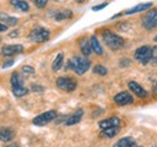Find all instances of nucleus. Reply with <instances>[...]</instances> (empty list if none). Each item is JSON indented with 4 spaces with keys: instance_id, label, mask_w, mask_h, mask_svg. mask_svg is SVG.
I'll return each mask as SVG.
<instances>
[{
    "instance_id": "f257e3e1",
    "label": "nucleus",
    "mask_w": 157,
    "mask_h": 147,
    "mask_svg": "<svg viewBox=\"0 0 157 147\" xmlns=\"http://www.w3.org/2000/svg\"><path fill=\"white\" fill-rule=\"evenodd\" d=\"M91 66V63L85 57H73L68 62V69H71L78 75H83Z\"/></svg>"
},
{
    "instance_id": "f03ea898",
    "label": "nucleus",
    "mask_w": 157,
    "mask_h": 147,
    "mask_svg": "<svg viewBox=\"0 0 157 147\" xmlns=\"http://www.w3.org/2000/svg\"><path fill=\"white\" fill-rule=\"evenodd\" d=\"M103 40H104L105 45L111 50H120L124 45V40L121 36L114 34L110 30H104L103 32Z\"/></svg>"
},
{
    "instance_id": "7ed1b4c3",
    "label": "nucleus",
    "mask_w": 157,
    "mask_h": 147,
    "mask_svg": "<svg viewBox=\"0 0 157 147\" xmlns=\"http://www.w3.org/2000/svg\"><path fill=\"white\" fill-rule=\"evenodd\" d=\"M29 39L36 43H41V42H46L50 39V32L42 27H36L34 28L30 34H29Z\"/></svg>"
},
{
    "instance_id": "20e7f679",
    "label": "nucleus",
    "mask_w": 157,
    "mask_h": 147,
    "mask_svg": "<svg viewBox=\"0 0 157 147\" xmlns=\"http://www.w3.org/2000/svg\"><path fill=\"white\" fill-rule=\"evenodd\" d=\"M151 50L152 48L149 47V46H141V47H139L137 51H136V53H134L136 59H137L140 64H143V65L149 64L150 63V59H151Z\"/></svg>"
},
{
    "instance_id": "39448f33",
    "label": "nucleus",
    "mask_w": 157,
    "mask_h": 147,
    "mask_svg": "<svg viewBox=\"0 0 157 147\" xmlns=\"http://www.w3.org/2000/svg\"><path fill=\"white\" fill-rule=\"evenodd\" d=\"M143 27L147 30L157 28V9L149 11L143 18Z\"/></svg>"
},
{
    "instance_id": "423d86ee",
    "label": "nucleus",
    "mask_w": 157,
    "mask_h": 147,
    "mask_svg": "<svg viewBox=\"0 0 157 147\" xmlns=\"http://www.w3.org/2000/svg\"><path fill=\"white\" fill-rule=\"evenodd\" d=\"M56 117H57V112L56 111H47V112H44V113L39 115L38 117H35L33 119V124L34 126H45V124L50 123L51 121H53Z\"/></svg>"
},
{
    "instance_id": "0eeeda50",
    "label": "nucleus",
    "mask_w": 157,
    "mask_h": 147,
    "mask_svg": "<svg viewBox=\"0 0 157 147\" xmlns=\"http://www.w3.org/2000/svg\"><path fill=\"white\" fill-rule=\"evenodd\" d=\"M56 85H57V87L59 89L65 91V92H73L78 87V83L74 80L68 78V77H59V78H57Z\"/></svg>"
},
{
    "instance_id": "6e6552de",
    "label": "nucleus",
    "mask_w": 157,
    "mask_h": 147,
    "mask_svg": "<svg viewBox=\"0 0 157 147\" xmlns=\"http://www.w3.org/2000/svg\"><path fill=\"white\" fill-rule=\"evenodd\" d=\"M23 52L22 45H6L1 48V55L4 57H11V55H18Z\"/></svg>"
},
{
    "instance_id": "1a4fd4ad",
    "label": "nucleus",
    "mask_w": 157,
    "mask_h": 147,
    "mask_svg": "<svg viewBox=\"0 0 157 147\" xmlns=\"http://www.w3.org/2000/svg\"><path fill=\"white\" fill-rule=\"evenodd\" d=\"M114 100H115V103L117 105H121V106L129 105V104L133 103V98H132V95L128 92H121L118 93V94H116L115 98H114Z\"/></svg>"
},
{
    "instance_id": "9d476101",
    "label": "nucleus",
    "mask_w": 157,
    "mask_h": 147,
    "mask_svg": "<svg viewBox=\"0 0 157 147\" xmlns=\"http://www.w3.org/2000/svg\"><path fill=\"white\" fill-rule=\"evenodd\" d=\"M128 88L134 93L138 98H146V96H147V92H146L139 83L134 82V81H131V82L128 83Z\"/></svg>"
},
{
    "instance_id": "9b49d317",
    "label": "nucleus",
    "mask_w": 157,
    "mask_h": 147,
    "mask_svg": "<svg viewBox=\"0 0 157 147\" xmlns=\"http://www.w3.org/2000/svg\"><path fill=\"white\" fill-rule=\"evenodd\" d=\"M82 116H83V110L80 109V110L75 111L71 116H69V117L67 118L65 124H67V126H74V124H78V123H80Z\"/></svg>"
},
{
    "instance_id": "f8f14e48",
    "label": "nucleus",
    "mask_w": 157,
    "mask_h": 147,
    "mask_svg": "<svg viewBox=\"0 0 157 147\" xmlns=\"http://www.w3.org/2000/svg\"><path fill=\"white\" fill-rule=\"evenodd\" d=\"M15 133L10 128H0V141L2 142H9L13 139Z\"/></svg>"
},
{
    "instance_id": "ddd939ff",
    "label": "nucleus",
    "mask_w": 157,
    "mask_h": 147,
    "mask_svg": "<svg viewBox=\"0 0 157 147\" xmlns=\"http://www.w3.org/2000/svg\"><path fill=\"white\" fill-rule=\"evenodd\" d=\"M121 121L118 117H110L108 119H104V121H100L99 122V127L101 129L109 128V127H115V126H120Z\"/></svg>"
},
{
    "instance_id": "4468645a",
    "label": "nucleus",
    "mask_w": 157,
    "mask_h": 147,
    "mask_svg": "<svg viewBox=\"0 0 157 147\" xmlns=\"http://www.w3.org/2000/svg\"><path fill=\"white\" fill-rule=\"evenodd\" d=\"M0 22L6 24L7 27L11 25V27H15L17 23H18V19L15 18V17H11L10 15L7 13H4V12H0Z\"/></svg>"
},
{
    "instance_id": "2eb2a0df",
    "label": "nucleus",
    "mask_w": 157,
    "mask_h": 147,
    "mask_svg": "<svg viewBox=\"0 0 157 147\" xmlns=\"http://www.w3.org/2000/svg\"><path fill=\"white\" fill-rule=\"evenodd\" d=\"M151 6H152V4H151V2L139 4V5H137V6H134V7L129 9V10H127L124 13H126V15H133V13H138V12H141V11H144V10H146V9H149V7H151Z\"/></svg>"
},
{
    "instance_id": "dca6fc26",
    "label": "nucleus",
    "mask_w": 157,
    "mask_h": 147,
    "mask_svg": "<svg viewBox=\"0 0 157 147\" xmlns=\"http://www.w3.org/2000/svg\"><path fill=\"white\" fill-rule=\"evenodd\" d=\"M90 43H91V48H92V51H93L96 55H103V48H101V46H100V43H99L98 39H97L96 35L91 36Z\"/></svg>"
},
{
    "instance_id": "f3484780",
    "label": "nucleus",
    "mask_w": 157,
    "mask_h": 147,
    "mask_svg": "<svg viewBox=\"0 0 157 147\" xmlns=\"http://www.w3.org/2000/svg\"><path fill=\"white\" fill-rule=\"evenodd\" d=\"M114 146L115 147H136L137 146V142H136L132 138H123V139L118 140Z\"/></svg>"
},
{
    "instance_id": "a211bd4d",
    "label": "nucleus",
    "mask_w": 157,
    "mask_h": 147,
    "mask_svg": "<svg viewBox=\"0 0 157 147\" xmlns=\"http://www.w3.org/2000/svg\"><path fill=\"white\" fill-rule=\"evenodd\" d=\"M80 50H81L82 55H86V57L91 55L92 48H91V43H90V41H88L87 39H82V40L80 41Z\"/></svg>"
},
{
    "instance_id": "6ab92c4d",
    "label": "nucleus",
    "mask_w": 157,
    "mask_h": 147,
    "mask_svg": "<svg viewBox=\"0 0 157 147\" xmlns=\"http://www.w3.org/2000/svg\"><path fill=\"white\" fill-rule=\"evenodd\" d=\"M10 2H11L12 6H15L16 9H18V10L23 11V12L29 11V5H28V2L24 1V0H11Z\"/></svg>"
},
{
    "instance_id": "aec40b11",
    "label": "nucleus",
    "mask_w": 157,
    "mask_h": 147,
    "mask_svg": "<svg viewBox=\"0 0 157 147\" xmlns=\"http://www.w3.org/2000/svg\"><path fill=\"white\" fill-rule=\"evenodd\" d=\"M63 62H64V55H63V53L57 55L56 59H55L53 63H52V70H53V71H58V70H60L62 66H63Z\"/></svg>"
},
{
    "instance_id": "412c9836",
    "label": "nucleus",
    "mask_w": 157,
    "mask_h": 147,
    "mask_svg": "<svg viewBox=\"0 0 157 147\" xmlns=\"http://www.w3.org/2000/svg\"><path fill=\"white\" fill-rule=\"evenodd\" d=\"M120 131V126H115V127H109V128L103 129V135L106 136V138H114L116 136Z\"/></svg>"
},
{
    "instance_id": "4be33fe9",
    "label": "nucleus",
    "mask_w": 157,
    "mask_h": 147,
    "mask_svg": "<svg viewBox=\"0 0 157 147\" xmlns=\"http://www.w3.org/2000/svg\"><path fill=\"white\" fill-rule=\"evenodd\" d=\"M11 86L16 87V86H24V81L23 77L18 73H13L11 76Z\"/></svg>"
},
{
    "instance_id": "5701e85b",
    "label": "nucleus",
    "mask_w": 157,
    "mask_h": 147,
    "mask_svg": "<svg viewBox=\"0 0 157 147\" xmlns=\"http://www.w3.org/2000/svg\"><path fill=\"white\" fill-rule=\"evenodd\" d=\"M73 17V12L70 10H64V11H60L57 12L55 15V19L56 21H64V19H69Z\"/></svg>"
},
{
    "instance_id": "b1692460",
    "label": "nucleus",
    "mask_w": 157,
    "mask_h": 147,
    "mask_svg": "<svg viewBox=\"0 0 157 147\" xmlns=\"http://www.w3.org/2000/svg\"><path fill=\"white\" fill-rule=\"evenodd\" d=\"M12 93L15 96L21 98V96H24L28 94V89L24 86H16V87H12Z\"/></svg>"
},
{
    "instance_id": "393cba45",
    "label": "nucleus",
    "mask_w": 157,
    "mask_h": 147,
    "mask_svg": "<svg viewBox=\"0 0 157 147\" xmlns=\"http://www.w3.org/2000/svg\"><path fill=\"white\" fill-rule=\"evenodd\" d=\"M93 73L96 74V75H99V76H105V75L108 74V70H106V68H104L103 65L97 64V65L93 68Z\"/></svg>"
},
{
    "instance_id": "a878e982",
    "label": "nucleus",
    "mask_w": 157,
    "mask_h": 147,
    "mask_svg": "<svg viewBox=\"0 0 157 147\" xmlns=\"http://www.w3.org/2000/svg\"><path fill=\"white\" fill-rule=\"evenodd\" d=\"M150 63L154 64V65L157 64V46L151 50V59H150Z\"/></svg>"
},
{
    "instance_id": "bb28decb",
    "label": "nucleus",
    "mask_w": 157,
    "mask_h": 147,
    "mask_svg": "<svg viewBox=\"0 0 157 147\" xmlns=\"http://www.w3.org/2000/svg\"><path fill=\"white\" fill-rule=\"evenodd\" d=\"M34 4H35V6L36 7H39V9H42V7H45L46 5H47V2H48V0H32Z\"/></svg>"
},
{
    "instance_id": "cd10ccee",
    "label": "nucleus",
    "mask_w": 157,
    "mask_h": 147,
    "mask_svg": "<svg viewBox=\"0 0 157 147\" xmlns=\"http://www.w3.org/2000/svg\"><path fill=\"white\" fill-rule=\"evenodd\" d=\"M22 71L24 74H28V75H33V74L35 73V70H34L32 66H29V65H24V66L22 68Z\"/></svg>"
},
{
    "instance_id": "c85d7f7f",
    "label": "nucleus",
    "mask_w": 157,
    "mask_h": 147,
    "mask_svg": "<svg viewBox=\"0 0 157 147\" xmlns=\"http://www.w3.org/2000/svg\"><path fill=\"white\" fill-rule=\"evenodd\" d=\"M108 6V2H104V4H100V5H97V6H94L92 10L93 11H99V10H103L104 7H106Z\"/></svg>"
},
{
    "instance_id": "c756f323",
    "label": "nucleus",
    "mask_w": 157,
    "mask_h": 147,
    "mask_svg": "<svg viewBox=\"0 0 157 147\" xmlns=\"http://www.w3.org/2000/svg\"><path fill=\"white\" fill-rule=\"evenodd\" d=\"M32 89H33V92H36V93L44 92V88H42V87H40V86H38V85H34V86L32 87Z\"/></svg>"
},
{
    "instance_id": "7c9ffc66",
    "label": "nucleus",
    "mask_w": 157,
    "mask_h": 147,
    "mask_svg": "<svg viewBox=\"0 0 157 147\" xmlns=\"http://www.w3.org/2000/svg\"><path fill=\"white\" fill-rule=\"evenodd\" d=\"M6 30H7V25L0 22V32H6Z\"/></svg>"
},
{
    "instance_id": "2f4dec72",
    "label": "nucleus",
    "mask_w": 157,
    "mask_h": 147,
    "mask_svg": "<svg viewBox=\"0 0 157 147\" xmlns=\"http://www.w3.org/2000/svg\"><path fill=\"white\" fill-rule=\"evenodd\" d=\"M12 64H13V60H10V62H7V63H4L2 68H9V66H11Z\"/></svg>"
},
{
    "instance_id": "473e14b6",
    "label": "nucleus",
    "mask_w": 157,
    "mask_h": 147,
    "mask_svg": "<svg viewBox=\"0 0 157 147\" xmlns=\"http://www.w3.org/2000/svg\"><path fill=\"white\" fill-rule=\"evenodd\" d=\"M17 35H18V32L16 30V32H12V33H11L9 36H10V37H17Z\"/></svg>"
},
{
    "instance_id": "72a5a7b5",
    "label": "nucleus",
    "mask_w": 157,
    "mask_h": 147,
    "mask_svg": "<svg viewBox=\"0 0 157 147\" xmlns=\"http://www.w3.org/2000/svg\"><path fill=\"white\" fill-rule=\"evenodd\" d=\"M75 1H76V2H78V4H81V2H83L85 0H75Z\"/></svg>"
},
{
    "instance_id": "f704fd0d",
    "label": "nucleus",
    "mask_w": 157,
    "mask_h": 147,
    "mask_svg": "<svg viewBox=\"0 0 157 147\" xmlns=\"http://www.w3.org/2000/svg\"><path fill=\"white\" fill-rule=\"evenodd\" d=\"M155 41H156V42H157V35H156V36H155Z\"/></svg>"
},
{
    "instance_id": "c9c22d12",
    "label": "nucleus",
    "mask_w": 157,
    "mask_h": 147,
    "mask_svg": "<svg viewBox=\"0 0 157 147\" xmlns=\"http://www.w3.org/2000/svg\"><path fill=\"white\" fill-rule=\"evenodd\" d=\"M0 41H1V37H0Z\"/></svg>"
}]
</instances>
